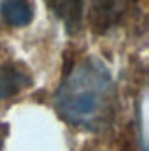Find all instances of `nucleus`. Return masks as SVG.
I'll return each mask as SVG.
<instances>
[{"label":"nucleus","mask_w":149,"mask_h":151,"mask_svg":"<svg viewBox=\"0 0 149 151\" xmlns=\"http://www.w3.org/2000/svg\"><path fill=\"white\" fill-rule=\"evenodd\" d=\"M49 11L65 25L69 32H75L81 27L84 0H46Z\"/></svg>","instance_id":"nucleus-3"},{"label":"nucleus","mask_w":149,"mask_h":151,"mask_svg":"<svg viewBox=\"0 0 149 151\" xmlns=\"http://www.w3.org/2000/svg\"><path fill=\"white\" fill-rule=\"evenodd\" d=\"M116 88L111 70L97 58L77 63L62 81L54 102L60 116L81 128H98L112 113Z\"/></svg>","instance_id":"nucleus-1"},{"label":"nucleus","mask_w":149,"mask_h":151,"mask_svg":"<svg viewBox=\"0 0 149 151\" xmlns=\"http://www.w3.org/2000/svg\"><path fill=\"white\" fill-rule=\"evenodd\" d=\"M125 7V0H93L91 5V25L100 32L109 30L117 23Z\"/></svg>","instance_id":"nucleus-2"},{"label":"nucleus","mask_w":149,"mask_h":151,"mask_svg":"<svg viewBox=\"0 0 149 151\" xmlns=\"http://www.w3.org/2000/svg\"><path fill=\"white\" fill-rule=\"evenodd\" d=\"M30 77L21 72L19 69L12 65H2L0 67V102L16 95L23 88L30 86Z\"/></svg>","instance_id":"nucleus-4"},{"label":"nucleus","mask_w":149,"mask_h":151,"mask_svg":"<svg viewBox=\"0 0 149 151\" xmlns=\"http://www.w3.org/2000/svg\"><path fill=\"white\" fill-rule=\"evenodd\" d=\"M0 16L12 27H25L32 21V7L23 0H4L0 4Z\"/></svg>","instance_id":"nucleus-5"}]
</instances>
